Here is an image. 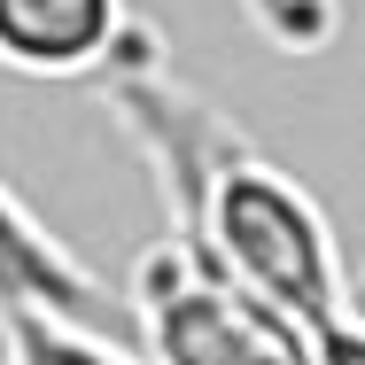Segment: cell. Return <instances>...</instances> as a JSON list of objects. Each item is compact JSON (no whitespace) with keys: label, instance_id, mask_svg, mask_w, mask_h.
<instances>
[{"label":"cell","instance_id":"3957f363","mask_svg":"<svg viewBox=\"0 0 365 365\" xmlns=\"http://www.w3.org/2000/svg\"><path fill=\"white\" fill-rule=\"evenodd\" d=\"M133 0H0V71L16 78H109L133 47Z\"/></svg>","mask_w":365,"mask_h":365},{"label":"cell","instance_id":"8992f818","mask_svg":"<svg viewBox=\"0 0 365 365\" xmlns=\"http://www.w3.org/2000/svg\"><path fill=\"white\" fill-rule=\"evenodd\" d=\"M241 16H249L280 55H327L334 31H342V8H334V0H241Z\"/></svg>","mask_w":365,"mask_h":365},{"label":"cell","instance_id":"6da1fadb","mask_svg":"<svg viewBox=\"0 0 365 365\" xmlns=\"http://www.w3.org/2000/svg\"><path fill=\"white\" fill-rule=\"evenodd\" d=\"M171 241H187L195 257H210L233 288L272 303L311 342L358 311V288L342 272V241H334L327 210L311 202V187L295 171H280L264 148H249V140H233L210 163V179L195 187V202L171 218Z\"/></svg>","mask_w":365,"mask_h":365},{"label":"cell","instance_id":"5b68a950","mask_svg":"<svg viewBox=\"0 0 365 365\" xmlns=\"http://www.w3.org/2000/svg\"><path fill=\"white\" fill-rule=\"evenodd\" d=\"M0 365H148L117 350L101 327L47 319V311H0Z\"/></svg>","mask_w":365,"mask_h":365},{"label":"cell","instance_id":"7a4b0ae2","mask_svg":"<svg viewBox=\"0 0 365 365\" xmlns=\"http://www.w3.org/2000/svg\"><path fill=\"white\" fill-rule=\"evenodd\" d=\"M133 327L148 365H319L311 334L233 288L187 241H155L133 264Z\"/></svg>","mask_w":365,"mask_h":365},{"label":"cell","instance_id":"277c9868","mask_svg":"<svg viewBox=\"0 0 365 365\" xmlns=\"http://www.w3.org/2000/svg\"><path fill=\"white\" fill-rule=\"evenodd\" d=\"M0 311H47V319H78V327H101L117 311L109 280L8 179H0Z\"/></svg>","mask_w":365,"mask_h":365}]
</instances>
